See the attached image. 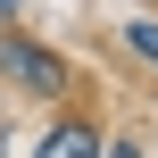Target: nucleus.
Listing matches in <instances>:
<instances>
[{
  "label": "nucleus",
  "mask_w": 158,
  "mask_h": 158,
  "mask_svg": "<svg viewBox=\"0 0 158 158\" xmlns=\"http://www.w3.org/2000/svg\"><path fill=\"white\" fill-rule=\"evenodd\" d=\"M0 67L25 83V92H58L67 83V67L50 58V50H33V42H17V33H0Z\"/></svg>",
  "instance_id": "obj_1"
},
{
  "label": "nucleus",
  "mask_w": 158,
  "mask_h": 158,
  "mask_svg": "<svg viewBox=\"0 0 158 158\" xmlns=\"http://www.w3.org/2000/svg\"><path fill=\"white\" fill-rule=\"evenodd\" d=\"M33 158H100V142H92L83 125H58V133H50V142H42Z\"/></svg>",
  "instance_id": "obj_2"
},
{
  "label": "nucleus",
  "mask_w": 158,
  "mask_h": 158,
  "mask_svg": "<svg viewBox=\"0 0 158 158\" xmlns=\"http://www.w3.org/2000/svg\"><path fill=\"white\" fill-rule=\"evenodd\" d=\"M133 50H142V58H158V25H133Z\"/></svg>",
  "instance_id": "obj_3"
},
{
  "label": "nucleus",
  "mask_w": 158,
  "mask_h": 158,
  "mask_svg": "<svg viewBox=\"0 0 158 158\" xmlns=\"http://www.w3.org/2000/svg\"><path fill=\"white\" fill-rule=\"evenodd\" d=\"M100 158H142V150H133V142H117V150H100Z\"/></svg>",
  "instance_id": "obj_4"
}]
</instances>
